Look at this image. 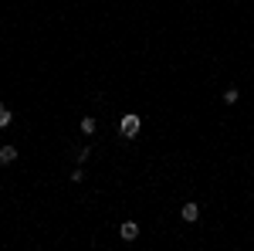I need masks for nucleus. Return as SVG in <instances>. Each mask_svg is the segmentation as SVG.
<instances>
[{
    "instance_id": "f257e3e1",
    "label": "nucleus",
    "mask_w": 254,
    "mask_h": 251,
    "mask_svg": "<svg viewBox=\"0 0 254 251\" xmlns=\"http://www.w3.org/2000/svg\"><path fill=\"white\" fill-rule=\"evenodd\" d=\"M139 126H142V119H139L136 112H126V116L119 119V133L126 136V139H132V136L139 133Z\"/></svg>"
},
{
    "instance_id": "f03ea898",
    "label": "nucleus",
    "mask_w": 254,
    "mask_h": 251,
    "mask_svg": "<svg viewBox=\"0 0 254 251\" xmlns=\"http://www.w3.org/2000/svg\"><path fill=\"white\" fill-rule=\"evenodd\" d=\"M119 238H122V241H136V238H139V224H136V221H122Z\"/></svg>"
},
{
    "instance_id": "7ed1b4c3",
    "label": "nucleus",
    "mask_w": 254,
    "mask_h": 251,
    "mask_svg": "<svg viewBox=\"0 0 254 251\" xmlns=\"http://www.w3.org/2000/svg\"><path fill=\"white\" fill-rule=\"evenodd\" d=\"M180 217H183V221H190V224H193L196 217H200V207H196L193 200H190V204H183V211H180Z\"/></svg>"
},
{
    "instance_id": "20e7f679",
    "label": "nucleus",
    "mask_w": 254,
    "mask_h": 251,
    "mask_svg": "<svg viewBox=\"0 0 254 251\" xmlns=\"http://www.w3.org/2000/svg\"><path fill=\"white\" fill-rule=\"evenodd\" d=\"M17 160V146H0V163L7 167V163H14Z\"/></svg>"
},
{
    "instance_id": "39448f33",
    "label": "nucleus",
    "mask_w": 254,
    "mask_h": 251,
    "mask_svg": "<svg viewBox=\"0 0 254 251\" xmlns=\"http://www.w3.org/2000/svg\"><path fill=\"white\" fill-rule=\"evenodd\" d=\"M10 122H14V116H10V109H7V105L0 102V129H7Z\"/></svg>"
},
{
    "instance_id": "423d86ee",
    "label": "nucleus",
    "mask_w": 254,
    "mask_h": 251,
    "mask_svg": "<svg viewBox=\"0 0 254 251\" xmlns=\"http://www.w3.org/2000/svg\"><path fill=\"white\" fill-rule=\"evenodd\" d=\"M95 129H98V122H95L92 116H85V119H81V133H85V136H92Z\"/></svg>"
},
{
    "instance_id": "0eeeda50",
    "label": "nucleus",
    "mask_w": 254,
    "mask_h": 251,
    "mask_svg": "<svg viewBox=\"0 0 254 251\" xmlns=\"http://www.w3.org/2000/svg\"><path fill=\"white\" fill-rule=\"evenodd\" d=\"M237 98H241V92H237L234 85H231V88H227V92H224V102H227V105H234Z\"/></svg>"
}]
</instances>
